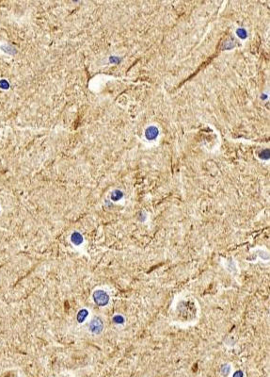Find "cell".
I'll return each mask as SVG.
<instances>
[{"label": "cell", "instance_id": "cell-7", "mask_svg": "<svg viewBox=\"0 0 270 377\" xmlns=\"http://www.w3.org/2000/svg\"><path fill=\"white\" fill-rule=\"evenodd\" d=\"M222 371H223V372L226 374H229V371H230V366H227V365H224L223 367H222Z\"/></svg>", "mask_w": 270, "mask_h": 377}, {"label": "cell", "instance_id": "cell-6", "mask_svg": "<svg viewBox=\"0 0 270 377\" xmlns=\"http://www.w3.org/2000/svg\"><path fill=\"white\" fill-rule=\"evenodd\" d=\"M122 196V193L121 192H120V191H116L115 192H113V194H112V198L114 199V200H119L121 197Z\"/></svg>", "mask_w": 270, "mask_h": 377}, {"label": "cell", "instance_id": "cell-2", "mask_svg": "<svg viewBox=\"0 0 270 377\" xmlns=\"http://www.w3.org/2000/svg\"><path fill=\"white\" fill-rule=\"evenodd\" d=\"M104 329V323L100 318H94L90 323V331L95 335H98Z\"/></svg>", "mask_w": 270, "mask_h": 377}, {"label": "cell", "instance_id": "cell-5", "mask_svg": "<svg viewBox=\"0 0 270 377\" xmlns=\"http://www.w3.org/2000/svg\"><path fill=\"white\" fill-rule=\"evenodd\" d=\"M113 322L116 324H122L124 323V318L121 315H116L113 317Z\"/></svg>", "mask_w": 270, "mask_h": 377}, {"label": "cell", "instance_id": "cell-1", "mask_svg": "<svg viewBox=\"0 0 270 377\" xmlns=\"http://www.w3.org/2000/svg\"><path fill=\"white\" fill-rule=\"evenodd\" d=\"M93 300L98 306H105L109 302V296L105 290H97L93 292Z\"/></svg>", "mask_w": 270, "mask_h": 377}, {"label": "cell", "instance_id": "cell-4", "mask_svg": "<svg viewBox=\"0 0 270 377\" xmlns=\"http://www.w3.org/2000/svg\"><path fill=\"white\" fill-rule=\"evenodd\" d=\"M88 315H89V312H88V310H87V309H81V310H79V312L77 313V316H76L77 322H78V323H82L86 320L87 317H88Z\"/></svg>", "mask_w": 270, "mask_h": 377}, {"label": "cell", "instance_id": "cell-8", "mask_svg": "<svg viewBox=\"0 0 270 377\" xmlns=\"http://www.w3.org/2000/svg\"><path fill=\"white\" fill-rule=\"evenodd\" d=\"M233 377H243V372L241 371H237L235 374H233Z\"/></svg>", "mask_w": 270, "mask_h": 377}, {"label": "cell", "instance_id": "cell-3", "mask_svg": "<svg viewBox=\"0 0 270 377\" xmlns=\"http://www.w3.org/2000/svg\"><path fill=\"white\" fill-rule=\"evenodd\" d=\"M71 240H72V242L75 244V245H80L83 242V240H84V239H83V236L79 232H74L72 234V237H71Z\"/></svg>", "mask_w": 270, "mask_h": 377}]
</instances>
